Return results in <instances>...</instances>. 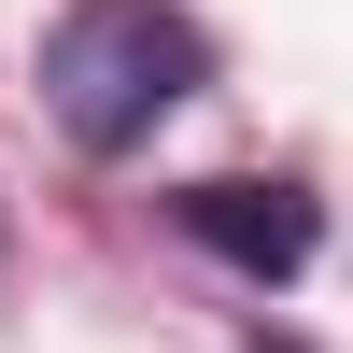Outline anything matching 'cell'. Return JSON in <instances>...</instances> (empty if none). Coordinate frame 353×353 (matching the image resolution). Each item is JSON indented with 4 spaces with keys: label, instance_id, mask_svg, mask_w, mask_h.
<instances>
[{
    "label": "cell",
    "instance_id": "1",
    "mask_svg": "<svg viewBox=\"0 0 353 353\" xmlns=\"http://www.w3.org/2000/svg\"><path fill=\"white\" fill-rule=\"evenodd\" d=\"M198 85H212V28L170 0H71L43 28V113L71 156H141Z\"/></svg>",
    "mask_w": 353,
    "mask_h": 353
},
{
    "label": "cell",
    "instance_id": "2",
    "mask_svg": "<svg viewBox=\"0 0 353 353\" xmlns=\"http://www.w3.org/2000/svg\"><path fill=\"white\" fill-rule=\"evenodd\" d=\"M170 212H184V241H198V254H226L241 283H297L311 254H325V212H311V184H254V170H212V184H184Z\"/></svg>",
    "mask_w": 353,
    "mask_h": 353
}]
</instances>
